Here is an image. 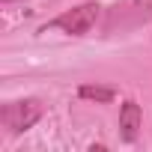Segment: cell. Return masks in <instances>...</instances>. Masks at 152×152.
Returning a JSON list of instances; mask_svg holds the SVG:
<instances>
[{
    "mask_svg": "<svg viewBox=\"0 0 152 152\" xmlns=\"http://www.w3.org/2000/svg\"><path fill=\"white\" fill-rule=\"evenodd\" d=\"M99 12H102V6L96 3V0H87V3H81V6H75V9H69V12H63V15L51 18V21H48L39 33H48V30H63V33H69V36H87V33L96 27Z\"/></svg>",
    "mask_w": 152,
    "mask_h": 152,
    "instance_id": "1",
    "label": "cell"
},
{
    "mask_svg": "<svg viewBox=\"0 0 152 152\" xmlns=\"http://www.w3.org/2000/svg\"><path fill=\"white\" fill-rule=\"evenodd\" d=\"M42 113H45V107L39 99H18V102H6L0 107V122H3L6 131L21 134V131L33 128L42 119Z\"/></svg>",
    "mask_w": 152,
    "mask_h": 152,
    "instance_id": "2",
    "label": "cell"
},
{
    "mask_svg": "<svg viewBox=\"0 0 152 152\" xmlns=\"http://www.w3.org/2000/svg\"><path fill=\"white\" fill-rule=\"evenodd\" d=\"M140 125H143V110H140V104H137L134 99L122 102V107H119V137H122L125 143H134L137 134H140Z\"/></svg>",
    "mask_w": 152,
    "mask_h": 152,
    "instance_id": "3",
    "label": "cell"
},
{
    "mask_svg": "<svg viewBox=\"0 0 152 152\" xmlns=\"http://www.w3.org/2000/svg\"><path fill=\"white\" fill-rule=\"evenodd\" d=\"M78 96L87 99V102H96V104H107V102L116 99V90L113 87H99V84H81Z\"/></svg>",
    "mask_w": 152,
    "mask_h": 152,
    "instance_id": "4",
    "label": "cell"
},
{
    "mask_svg": "<svg viewBox=\"0 0 152 152\" xmlns=\"http://www.w3.org/2000/svg\"><path fill=\"white\" fill-rule=\"evenodd\" d=\"M3 3H12V0H3Z\"/></svg>",
    "mask_w": 152,
    "mask_h": 152,
    "instance_id": "5",
    "label": "cell"
}]
</instances>
